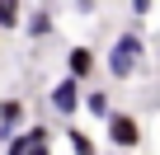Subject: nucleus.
Returning <instances> with one entry per match:
<instances>
[{"instance_id":"obj_3","label":"nucleus","mask_w":160,"mask_h":155,"mask_svg":"<svg viewBox=\"0 0 160 155\" xmlns=\"http://www.w3.org/2000/svg\"><path fill=\"white\" fill-rule=\"evenodd\" d=\"M47 99H52V108H57L61 118H75L85 94H80V80H75V75H61V80L52 85V94H47Z\"/></svg>"},{"instance_id":"obj_1","label":"nucleus","mask_w":160,"mask_h":155,"mask_svg":"<svg viewBox=\"0 0 160 155\" xmlns=\"http://www.w3.org/2000/svg\"><path fill=\"white\" fill-rule=\"evenodd\" d=\"M141 56H146L141 33H137V28L118 33V42L108 47V75H113V80H132V75H137V66H141Z\"/></svg>"},{"instance_id":"obj_11","label":"nucleus","mask_w":160,"mask_h":155,"mask_svg":"<svg viewBox=\"0 0 160 155\" xmlns=\"http://www.w3.org/2000/svg\"><path fill=\"white\" fill-rule=\"evenodd\" d=\"M28 155H52V150H47V141H38V146H33Z\"/></svg>"},{"instance_id":"obj_4","label":"nucleus","mask_w":160,"mask_h":155,"mask_svg":"<svg viewBox=\"0 0 160 155\" xmlns=\"http://www.w3.org/2000/svg\"><path fill=\"white\" fill-rule=\"evenodd\" d=\"M19 127H24V104L19 99H5V104H0V141H10Z\"/></svg>"},{"instance_id":"obj_10","label":"nucleus","mask_w":160,"mask_h":155,"mask_svg":"<svg viewBox=\"0 0 160 155\" xmlns=\"http://www.w3.org/2000/svg\"><path fill=\"white\" fill-rule=\"evenodd\" d=\"M132 14H151V0H132Z\"/></svg>"},{"instance_id":"obj_6","label":"nucleus","mask_w":160,"mask_h":155,"mask_svg":"<svg viewBox=\"0 0 160 155\" xmlns=\"http://www.w3.org/2000/svg\"><path fill=\"white\" fill-rule=\"evenodd\" d=\"M80 104H85V108H90V113H94L99 122H104V118L113 113V108H108V90H90V94H85V99H80Z\"/></svg>"},{"instance_id":"obj_5","label":"nucleus","mask_w":160,"mask_h":155,"mask_svg":"<svg viewBox=\"0 0 160 155\" xmlns=\"http://www.w3.org/2000/svg\"><path fill=\"white\" fill-rule=\"evenodd\" d=\"M90 70H94V52H90V47H71V52H66V75L85 80Z\"/></svg>"},{"instance_id":"obj_9","label":"nucleus","mask_w":160,"mask_h":155,"mask_svg":"<svg viewBox=\"0 0 160 155\" xmlns=\"http://www.w3.org/2000/svg\"><path fill=\"white\" fill-rule=\"evenodd\" d=\"M24 28H28L33 38H47V33H52V14H47V10H33V14L24 19Z\"/></svg>"},{"instance_id":"obj_2","label":"nucleus","mask_w":160,"mask_h":155,"mask_svg":"<svg viewBox=\"0 0 160 155\" xmlns=\"http://www.w3.org/2000/svg\"><path fill=\"white\" fill-rule=\"evenodd\" d=\"M104 127H108V141H113L118 150L141 146V122H137L132 113H108V118H104Z\"/></svg>"},{"instance_id":"obj_8","label":"nucleus","mask_w":160,"mask_h":155,"mask_svg":"<svg viewBox=\"0 0 160 155\" xmlns=\"http://www.w3.org/2000/svg\"><path fill=\"white\" fill-rule=\"evenodd\" d=\"M66 141H71V150H75V155H99V150H94V141L80 132V127H71V122H66Z\"/></svg>"},{"instance_id":"obj_7","label":"nucleus","mask_w":160,"mask_h":155,"mask_svg":"<svg viewBox=\"0 0 160 155\" xmlns=\"http://www.w3.org/2000/svg\"><path fill=\"white\" fill-rule=\"evenodd\" d=\"M24 24V5L19 0H0V28H19Z\"/></svg>"}]
</instances>
